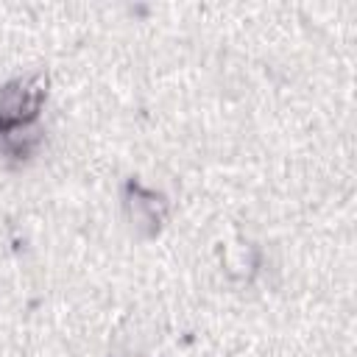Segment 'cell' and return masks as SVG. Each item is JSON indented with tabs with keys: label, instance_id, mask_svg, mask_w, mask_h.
Here are the masks:
<instances>
[{
	"label": "cell",
	"instance_id": "cell-1",
	"mask_svg": "<svg viewBox=\"0 0 357 357\" xmlns=\"http://www.w3.org/2000/svg\"><path fill=\"white\" fill-rule=\"evenodd\" d=\"M45 98L42 78H20L0 89V131H8L31 117H36Z\"/></svg>",
	"mask_w": 357,
	"mask_h": 357
}]
</instances>
